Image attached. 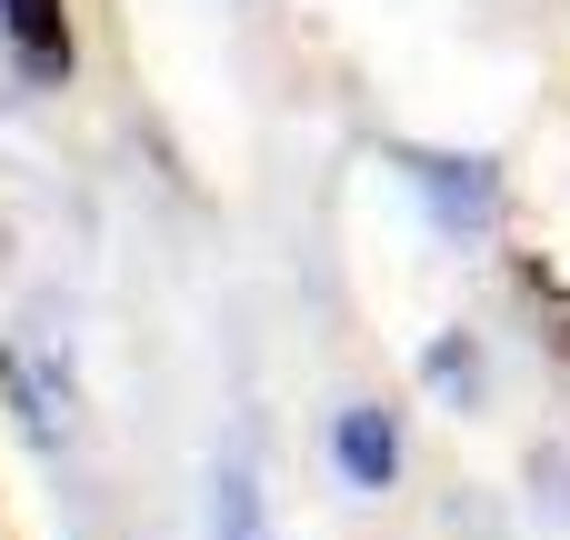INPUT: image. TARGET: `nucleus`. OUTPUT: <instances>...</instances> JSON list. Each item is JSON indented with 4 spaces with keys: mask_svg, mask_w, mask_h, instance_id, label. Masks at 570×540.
<instances>
[{
    "mask_svg": "<svg viewBox=\"0 0 570 540\" xmlns=\"http://www.w3.org/2000/svg\"><path fill=\"white\" fill-rule=\"evenodd\" d=\"M210 540H271V501H261L250 461H220V481H210Z\"/></svg>",
    "mask_w": 570,
    "mask_h": 540,
    "instance_id": "7ed1b4c3",
    "label": "nucleus"
},
{
    "mask_svg": "<svg viewBox=\"0 0 570 540\" xmlns=\"http://www.w3.org/2000/svg\"><path fill=\"white\" fill-rule=\"evenodd\" d=\"M10 40H20V70H60L70 60V30H60V0H0Z\"/></svg>",
    "mask_w": 570,
    "mask_h": 540,
    "instance_id": "20e7f679",
    "label": "nucleus"
},
{
    "mask_svg": "<svg viewBox=\"0 0 570 540\" xmlns=\"http://www.w3.org/2000/svg\"><path fill=\"white\" fill-rule=\"evenodd\" d=\"M411 170H421V190L441 200V220H451V230H461V220H471V230H491V200H501V190H491V170H481V160H411Z\"/></svg>",
    "mask_w": 570,
    "mask_h": 540,
    "instance_id": "f03ea898",
    "label": "nucleus"
},
{
    "mask_svg": "<svg viewBox=\"0 0 570 540\" xmlns=\"http://www.w3.org/2000/svg\"><path fill=\"white\" fill-rule=\"evenodd\" d=\"M331 451H341L351 491H391V471H401V431H391V411H341Z\"/></svg>",
    "mask_w": 570,
    "mask_h": 540,
    "instance_id": "f257e3e1",
    "label": "nucleus"
}]
</instances>
